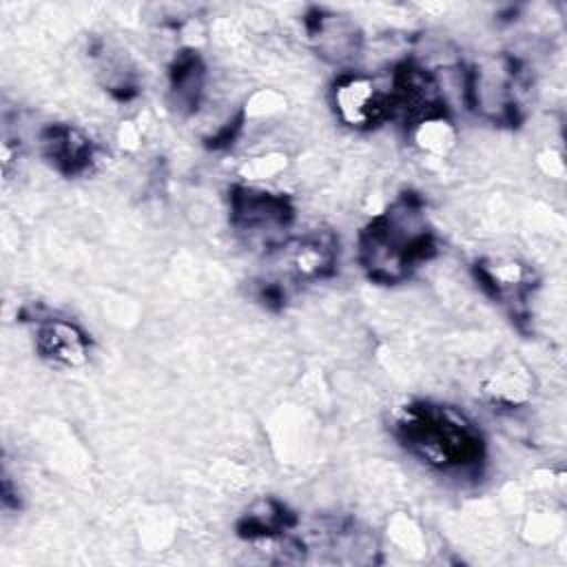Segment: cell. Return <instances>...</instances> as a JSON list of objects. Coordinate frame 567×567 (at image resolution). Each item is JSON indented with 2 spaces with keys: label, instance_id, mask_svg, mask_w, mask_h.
<instances>
[{
  "label": "cell",
  "instance_id": "cell-8",
  "mask_svg": "<svg viewBox=\"0 0 567 567\" xmlns=\"http://www.w3.org/2000/svg\"><path fill=\"white\" fill-rule=\"evenodd\" d=\"M40 148L51 166L66 177L86 173L95 159V144L91 137L71 124L44 126L40 133Z\"/></svg>",
  "mask_w": 567,
  "mask_h": 567
},
{
  "label": "cell",
  "instance_id": "cell-6",
  "mask_svg": "<svg viewBox=\"0 0 567 567\" xmlns=\"http://www.w3.org/2000/svg\"><path fill=\"white\" fill-rule=\"evenodd\" d=\"M35 350L42 359L62 368H80L86 363L91 352L89 334L62 317H47L38 321Z\"/></svg>",
  "mask_w": 567,
  "mask_h": 567
},
{
  "label": "cell",
  "instance_id": "cell-5",
  "mask_svg": "<svg viewBox=\"0 0 567 567\" xmlns=\"http://www.w3.org/2000/svg\"><path fill=\"white\" fill-rule=\"evenodd\" d=\"M332 109L341 124L368 131L392 117L390 93L361 71H343L332 82Z\"/></svg>",
  "mask_w": 567,
  "mask_h": 567
},
{
  "label": "cell",
  "instance_id": "cell-12",
  "mask_svg": "<svg viewBox=\"0 0 567 567\" xmlns=\"http://www.w3.org/2000/svg\"><path fill=\"white\" fill-rule=\"evenodd\" d=\"M295 525V514L279 501L266 498L252 505L237 523V534L246 540H272Z\"/></svg>",
  "mask_w": 567,
  "mask_h": 567
},
{
  "label": "cell",
  "instance_id": "cell-1",
  "mask_svg": "<svg viewBox=\"0 0 567 567\" xmlns=\"http://www.w3.org/2000/svg\"><path fill=\"white\" fill-rule=\"evenodd\" d=\"M394 434L419 461L445 474H474L485 456L478 427L450 405H405L394 421Z\"/></svg>",
  "mask_w": 567,
  "mask_h": 567
},
{
  "label": "cell",
  "instance_id": "cell-11",
  "mask_svg": "<svg viewBox=\"0 0 567 567\" xmlns=\"http://www.w3.org/2000/svg\"><path fill=\"white\" fill-rule=\"evenodd\" d=\"M306 27H308L310 38L317 42L319 53L326 55V58L343 60L350 53L359 51V33L341 16L315 9L306 18Z\"/></svg>",
  "mask_w": 567,
  "mask_h": 567
},
{
  "label": "cell",
  "instance_id": "cell-4",
  "mask_svg": "<svg viewBox=\"0 0 567 567\" xmlns=\"http://www.w3.org/2000/svg\"><path fill=\"white\" fill-rule=\"evenodd\" d=\"M518 86V62L509 55H498L467 71L465 102L498 124H514L520 111Z\"/></svg>",
  "mask_w": 567,
  "mask_h": 567
},
{
  "label": "cell",
  "instance_id": "cell-2",
  "mask_svg": "<svg viewBox=\"0 0 567 567\" xmlns=\"http://www.w3.org/2000/svg\"><path fill=\"white\" fill-rule=\"evenodd\" d=\"M434 252V235L414 195H403L377 213L359 237V261L368 277L379 284L405 279Z\"/></svg>",
  "mask_w": 567,
  "mask_h": 567
},
{
  "label": "cell",
  "instance_id": "cell-9",
  "mask_svg": "<svg viewBox=\"0 0 567 567\" xmlns=\"http://www.w3.org/2000/svg\"><path fill=\"white\" fill-rule=\"evenodd\" d=\"M476 279L487 295L509 306L514 317L525 308V299L532 288V272L527 266L514 259H487L476 264Z\"/></svg>",
  "mask_w": 567,
  "mask_h": 567
},
{
  "label": "cell",
  "instance_id": "cell-13",
  "mask_svg": "<svg viewBox=\"0 0 567 567\" xmlns=\"http://www.w3.org/2000/svg\"><path fill=\"white\" fill-rule=\"evenodd\" d=\"M412 135H414L416 146L430 155H445L456 142V131H454L447 113L416 122L412 126Z\"/></svg>",
  "mask_w": 567,
  "mask_h": 567
},
{
  "label": "cell",
  "instance_id": "cell-14",
  "mask_svg": "<svg viewBox=\"0 0 567 567\" xmlns=\"http://www.w3.org/2000/svg\"><path fill=\"white\" fill-rule=\"evenodd\" d=\"M529 385L525 379V372H516L512 368L501 370L492 377V381L487 383V394L496 401V403H507V405H516L520 399H525Z\"/></svg>",
  "mask_w": 567,
  "mask_h": 567
},
{
  "label": "cell",
  "instance_id": "cell-7",
  "mask_svg": "<svg viewBox=\"0 0 567 567\" xmlns=\"http://www.w3.org/2000/svg\"><path fill=\"white\" fill-rule=\"evenodd\" d=\"M288 272L297 281H315L334 272L339 246L330 230H312L297 241L279 246Z\"/></svg>",
  "mask_w": 567,
  "mask_h": 567
},
{
  "label": "cell",
  "instance_id": "cell-3",
  "mask_svg": "<svg viewBox=\"0 0 567 567\" xmlns=\"http://www.w3.org/2000/svg\"><path fill=\"white\" fill-rule=\"evenodd\" d=\"M230 224L248 241H259L264 248L286 244L284 230L290 228L295 208L288 197L250 186L230 188Z\"/></svg>",
  "mask_w": 567,
  "mask_h": 567
},
{
  "label": "cell",
  "instance_id": "cell-10",
  "mask_svg": "<svg viewBox=\"0 0 567 567\" xmlns=\"http://www.w3.org/2000/svg\"><path fill=\"white\" fill-rule=\"evenodd\" d=\"M206 69L197 51H179L168 71V93L173 106L182 113H195L204 97Z\"/></svg>",
  "mask_w": 567,
  "mask_h": 567
}]
</instances>
